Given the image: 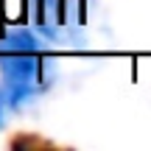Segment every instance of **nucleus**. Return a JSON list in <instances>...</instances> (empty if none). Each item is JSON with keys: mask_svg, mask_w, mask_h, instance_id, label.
<instances>
[{"mask_svg": "<svg viewBox=\"0 0 151 151\" xmlns=\"http://www.w3.org/2000/svg\"><path fill=\"white\" fill-rule=\"evenodd\" d=\"M34 17L45 39H73L84 25V0H37Z\"/></svg>", "mask_w": 151, "mask_h": 151, "instance_id": "f03ea898", "label": "nucleus"}, {"mask_svg": "<svg viewBox=\"0 0 151 151\" xmlns=\"http://www.w3.org/2000/svg\"><path fill=\"white\" fill-rule=\"evenodd\" d=\"M0 123H3V92H0Z\"/></svg>", "mask_w": 151, "mask_h": 151, "instance_id": "7ed1b4c3", "label": "nucleus"}, {"mask_svg": "<svg viewBox=\"0 0 151 151\" xmlns=\"http://www.w3.org/2000/svg\"><path fill=\"white\" fill-rule=\"evenodd\" d=\"M0 76L9 106H22L48 87V53L34 31L9 28L0 34Z\"/></svg>", "mask_w": 151, "mask_h": 151, "instance_id": "f257e3e1", "label": "nucleus"}]
</instances>
